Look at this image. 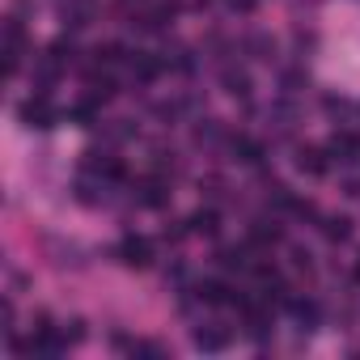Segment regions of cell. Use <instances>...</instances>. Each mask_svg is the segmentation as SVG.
<instances>
[{
	"instance_id": "6da1fadb",
	"label": "cell",
	"mask_w": 360,
	"mask_h": 360,
	"mask_svg": "<svg viewBox=\"0 0 360 360\" xmlns=\"http://www.w3.org/2000/svg\"><path fill=\"white\" fill-rule=\"evenodd\" d=\"M18 119L26 123V127H39V131H51L56 123H60V110L47 102V94H39V98H26L22 106H18Z\"/></svg>"
},
{
	"instance_id": "7a4b0ae2",
	"label": "cell",
	"mask_w": 360,
	"mask_h": 360,
	"mask_svg": "<svg viewBox=\"0 0 360 360\" xmlns=\"http://www.w3.org/2000/svg\"><path fill=\"white\" fill-rule=\"evenodd\" d=\"M119 259H123L127 267L144 271V267H153V242H148V238H136V233H127V238L119 242Z\"/></svg>"
},
{
	"instance_id": "3957f363",
	"label": "cell",
	"mask_w": 360,
	"mask_h": 360,
	"mask_svg": "<svg viewBox=\"0 0 360 360\" xmlns=\"http://www.w3.org/2000/svg\"><path fill=\"white\" fill-rule=\"evenodd\" d=\"M127 68H131V77H136V81H144V85H148V81H157V77H161L165 60H157L153 51H131V56H127Z\"/></svg>"
},
{
	"instance_id": "277c9868",
	"label": "cell",
	"mask_w": 360,
	"mask_h": 360,
	"mask_svg": "<svg viewBox=\"0 0 360 360\" xmlns=\"http://www.w3.org/2000/svg\"><path fill=\"white\" fill-rule=\"evenodd\" d=\"M136 200L144 208H165L169 204V187L161 183V178H140V183H136Z\"/></svg>"
},
{
	"instance_id": "5b68a950",
	"label": "cell",
	"mask_w": 360,
	"mask_h": 360,
	"mask_svg": "<svg viewBox=\"0 0 360 360\" xmlns=\"http://www.w3.org/2000/svg\"><path fill=\"white\" fill-rule=\"evenodd\" d=\"M326 157H330L326 148H314V144H305V148H297V169H301V174H314V178H322V174H326V165H330Z\"/></svg>"
},
{
	"instance_id": "8992f818",
	"label": "cell",
	"mask_w": 360,
	"mask_h": 360,
	"mask_svg": "<svg viewBox=\"0 0 360 360\" xmlns=\"http://www.w3.org/2000/svg\"><path fill=\"white\" fill-rule=\"evenodd\" d=\"M191 343L200 352H225L229 347V330H221V326H195L191 330Z\"/></svg>"
},
{
	"instance_id": "52a82bcc",
	"label": "cell",
	"mask_w": 360,
	"mask_h": 360,
	"mask_svg": "<svg viewBox=\"0 0 360 360\" xmlns=\"http://www.w3.org/2000/svg\"><path fill=\"white\" fill-rule=\"evenodd\" d=\"M85 89H89L85 98H89V102H98V106H102V102H110V98L119 94L115 77H106V72H89V77H85Z\"/></svg>"
},
{
	"instance_id": "ba28073f",
	"label": "cell",
	"mask_w": 360,
	"mask_h": 360,
	"mask_svg": "<svg viewBox=\"0 0 360 360\" xmlns=\"http://www.w3.org/2000/svg\"><path fill=\"white\" fill-rule=\"evenodd\" d=\"M229 153H233V161H242V165H259V161H263V144L250 140V136H233V140H229Z\"/></svg>"
},
{
	"instance_id": "9c48e42d",
	"label": "cell",
	"mask_w": 360,
	"mask_h": 360,
	"mask_svg": "<svg viewBox=\"0 0 360 360\" xmlns=\"http://www.w3.org/2000/svg\"><path fill=\"white\" fill-rule=\"evenodd\" d=\"M195 297H200L204 305H233V288H229L225 280H204V284L195 288Z\"/></svg>"
},
{
	"instance_id": "30bf717a",
	"label": "cell",
	"mask_w": 360,
	"mask_h": 360,
	"mask_svg": "<svg viewBox=\"0 0 360 360\" xmlns=\"http://www.w3.org/2000/svg\"><path fill=\"white\" fill-rule=\"evenodd\" d=\"M221 85H225V94H233V98H250V72L246 68H225L221 72Z\"/></svg>"
},
{
	"instance_id": "8fae6325",
	"label": "cell",
	"mask_w": 360,
	"mask_h": 360,
	"mask_svg": "<svg viewBox=\"0 0 360 360\" xmlns=\"http://www.w3.org/2000/svg\"><path fill=\"white\" fill-rule=\"evenodd\" d=\"M326 153H330V157H339V161H356V157H360V140H356V136H347V131H335V136H330V144H326Z\"/></svg>"
},
{
	"instance_id": "7c38bea8",
	"label": "cell",
	"mask_w": 360,
	"mask_h": 360,
	"mask_svg": "<svg viewBox=\"0 0 360 360\" xmlns=\"http://www.w3.org/2000/svg\"><path fill=\"white\" fill-rule=\"evenodd\" d=\"M187 225H191V233H200V238H217V233H221V217H217V208H200Z\"/></svg>"
},
{
	"instance_id": "4fadbf2b",
	"label": "cell",
	"mask_w": 360,
	"mask_h": 360,
	"mask_svg": "<svg viewBox=\"0 0 360 360\" xmlns=\"http://www.w3.org/2000/svg\"><path fill=\"white\" fill-rule=\"evenodd\" d=\"M89 22H94V5H89V0H68V5H64V26L81 30Z\"/></svg>"
},
{
	"instance_id": "5bb4252c",
	"label": "cell",
	"mask_w": 360,
	"mask_h": 360,
	"mask_svg": "<svg viewBox=\"0 0 360 360\" xmlns=\"http://www.w3.org/2000/svg\"><path fill=\"white\" fill-rule=\"evenodd\" d=\"M322 238L326 242H347L352 238V221L347 217H326L322 221Z\"/></svg>"
},
{
	"instance_id": "9a60e30c",
	"label": "cell",
	"mask_w": 360,
	"mask_h": 360,
	"mask_svg": "<svg viewBox=\"0 0 360 360\" xmlns=\"http://www.w3.org/2000/svg\"><path fill=\"white\" fill-rule=\"evenodd\" d=\"M288 314H292L305 330L318 322V305H314V301H301V297H288Z\"/></svg>"
},
{
	"instance_id": "2e32d148",
	"label": "cell",
	"mask_w": 360,
	"mask_h": 360,
	"mask_svg": "<svg viewBox=\"0 0 360 360\" xmlns=\"http://www.w3.org/2000/svg\"><path fill=\"white\" fill-rule=\"evenodd\" d=\"M284 233H280V225H271V221H255L250 225V242L255 246H271V242H280Z\"/></svg>"
},
{
	"instance_id": "e0dca14e",
	"label": "cell",
	"mask_w": 360,
	"mask_h": 360,
	"mask_svg": "<svg viewBox=\"0 0 360 360\" xmlns=\"http://www.w3.org/2000/svg\"><path fill=\"white\" fill-rule=\"evenodd\" d=\"M217 263H221V267H229V271H246V267H250V259H246V250H242V246H225V250L217 255Z\"/></svg>"
},
{
	"instance_id": "ac0fdd59",
	"label": "cell",
	"mask_w": 360,
	"mask_h": 360,
	"mask_svg": "<svg viewBox=\"0 0 360 360\" xmlns=\"http://www.w3.org/2000/svg\"><path fill=\"white\" fill-rule=\"evenodd\" d=\"M68 119H72L77 127H94V119H98V102H89V98H85V102H77V106L68 110Z\"/></svg>"
},
{
	"instance_id": "d6986e66",
	"label": "cell",
	"mask_w": 360,
	"mask_h": 360,
	"mask_svg": "<svg viewBox=\"0 0 360 360\" xmlns=\"http://www.w3.org/2000/svg\"><path fill=\"white\" fill-rule=\"evenodd\" d=\"M47 56H51L56 64H72V56H77V47H72V39H56V43L47 47Z\"/></svg>"
},
{
	"instance_id": "ffe728a7",
	"label": "cell",
	"mask_w": 360,
	"mask_h": 360,
	"mask_svg": "<svg viewBox=\"0 0 360 360\" xmlns=\"http://www.w3.org/2000/svg\"><path fill=\"white\" fill-rule=\"evenodd\" d=\"M94 60H98V64H119V60H123V47H119V43H102V47L94 51Z\"/></svg>"
},
{
	"instance_id": "44dd1931",
	"label": "cell",
	"mask_w": 360,
	"mask_h": 360,
	"mask_svg": "<svg viewBox=\"0 0 360 360\" xmlns=\"http://www.w3.org/2000/svg\"><path fill=\"white\" fill-rule=\"evenodd\" d=\"M246 47H250V51H255V56H259V60H271V51H276V43H271V39H267V34H255V39H250V43H246Z\"/></svg>"
},
{
	"instance_id": "7402d4cb",
	"label": "cell",
	"mask_w": 360,
	"mask_h": 360,
	"mask_svg": "<svg viewBox=\"0 0 360 360\" xmlns=\"http://www.w3.org/2000/svg\"><path fill=\"white\" fill-rule=\"evenodd\" d=\"M255 5H259V0H225L229 13H255Z\"/></svg>"
},
{
	"instance_id": "603a6c76",
	"label": "cell",
	"mask_w": 360,
	"mask_h": 360,
	"mask_svg": "<svg viewBox=\"0 0 360 360\" xmlns=\"http://www.w3.org/2000/svg\"><path fill=\"white\" fill-rule=\"evenodd\" d=\"M81 335H85V322H81V318H72V322L64 326V339H68V343H77Z\"/></svg>"
},
{
	"instance_id": "cb8c5ba5",
	"label": "cell",
	"mask_w": 360,
	"mask_h": 360,
	"mask_svg": "<svg viewBox=\"0 0 360 360\" xmlns=\"http://www.w3.org/2000/svg\"><path fill=\"white\" fill-rule=\"evenodd\" d=\"M292 263H297L301 271H309V250H292Z\"/></svg>"
},
{
	"instance_id": "d4e9b609",
	"label": "cell",
	"mask_w": 360,
	"mask_h": 360,
	"mask_svg": "<svg viewBox=\"0 0 360 360\" xmlns=\"http://www.w3.org/2000/svg\"><path fill=\"white\" fill-rule=\"evenodd\" d=\"M356 280H360V259H356Z\"/></svg>"
}]
</instances>
